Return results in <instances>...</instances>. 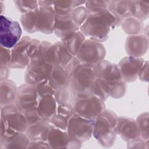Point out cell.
I'll return each mask as SVG.
<instances>
[{
  "label": "cell",
  "instance_id": "7",
  "mask_svg": "<svg viewBox=\"0 0 149 149\" xmlns=\"http://www.w3.org/2000/svg\"><path fill=\"white\" fill-rule=\"evenodd\" d=\"M1 122L6 129L18 132L25 133L29 126L25 115L15 104L1 107Z\"/></svg>",
  "mask_w": 149,
  "mask_h": 149
},
{
  "label": "cell",
  "instance_id": "41",
  "mask_svg": "<svg viewBox=\"0 0 149 149\" xmlns=\"http://www.w3.org/2000/svg\"><path fill=\"white\" fill-rule=\"evenodd\" d=\"M11 58V51L3 47H0V67L8 66Z\"/></svg>",
  "mask_w": 149,
  "mask_h": 149
},
{
  "label": "cell",
  "instance_id": "19",
  "mask_svg": "<svg viewBox=\"0 0 149 149\" xmlns=\"http://www.w3.org/2000/svg\"><path fill=\"white\" fill-rule=\"evenodd\" d=\"M78 30H79V27L73 22L70 14L66 15H55L53 33L61 40Z\"/></svg>",
  "mask_w": 149,
  "mask_h": 149
},
{
  "label": "cell",
  "instance_id": "33",
  "mask_svg": "<svg viewBox=\"0 0 149 149\" xmlns=\"http://www.w3.org/2000/svg\"><path fill=\"white\" fill-rule=\"evenodd\" d=\"M149 114L148 112H143L140 114L136 121L139 127L140 136L142 139L148 140L149 133H148V126H149Z\"/></svg>",
  "mask_w": 149,
  "mask_h": 149
},
{
  "label": "cell",
  "instance_id": "40",
  "mask_svg": "<svg viewBox=\"0 0 149 149\" xmlns=\"http://www.w3.org/2000/svg\"><path fill=\"white\" fill-rule=\"evenodd\" d=\"M41 42V41L37 39H31L30 42L27 47V54L30 61L36 58L38 53Z\"/></svg>",
  "mask_w": 149,
  "mask_h": 149
},
{
  "label": "cell",
  "instance_id": "21",
  "mask_svg": "<svg viewBox=\"0 0 149 149\" xmlns=\"http://www.w3.org/2000/svg\"><path fill=\"white\" fill-rule=\"evenodd\" d=\"M57 106L54 95H45L39 98L37 112L41 119L49 121L56 114Z\"/></svg>",
  "mask_w": 149,
  "mask_h": 149
},
{
  "label": "cell",
  "instance_id": "6",
  "mask_svg": "<svg viewBox=\"0 0 149 149\" xmlns=\"http://www.w3.org/2000/svg\"><path fill=\"white\" fill-rule=\"evenodd\" d=\"M106 49L101 42L86 39L75 56L81 63L94 65L104 59Z\"/></svg>",
  "mask_w": 149,
  "mask_h": 149
},
{
  "label": "cell",
  "instance_id": "29",
  "mask_svg": "<svg viewBox=\"0 0 149 149\" xmlns=\"http://www.w3.org/2000/svg\"><path fill=\"white\" fill-rule=\"evenodd\" d=\"M121 26L125 33L129 36L142 34L144 32L143 21L133 16L123 19Z\"/></svg>",
  "mask_w": 149,
  "mask_h": 149
},
{
  "label": "cell",
  "instance_id": "26",
  "mask_svg": "<svg viewBox=\"0 0 149 149\" xmlns=\"http://www.w3.org/2000/svg\"><path fill=\"white\" fill-rule=\"evenodd\" d=\"M108 10L115 18V27L120 26L123 19L131 16L129 11L128 1H109Z\"/></svg>",
  "mask_w": 149,
  "mask_h": 149
},
{
  "label": "cell",
  "instance_id": "42",
  "mask_svg": "<svg viewBox=\"0 0 149 149\" xmlns=\"http://www.w3.org/2000/svg\"><path fill=\"white\" fill-rule=\"evenodd\" d=\"M127 148H148V140H146L141 137L139 139L127 141Z\"/></svg>",
  "mask_w": 149,
  "mask_h": 149
},
{
  "label": "cell",
  "instance_id": "44",
  "mask_svg": "<svg viewBox=\"0 0 149 149\" xmlns=\"http://www.w3.org/2000/svg\"><path fill=\"white\" fill-rule=\"evenodd\" d=\"M27 148H51L47 141L42 140L30 141Z\"/></svg>",
  "mask_w": 149,
  "mask_h": 149
},
{
  "label": "cell",
  "instance_id": "25",
  "mask_svg": "<svg viewBox=\"0 0 149 149\" xmlns=\"http://www.w3.org/2000/svg\"><path fill=\"white\" fill-rule=\"evenodd\" d=\"M34 59H39L53 66L59 65L56 56V47L54 43L51 44L47 41H41L38 53L36 58L33 60Z\"/></svg>",
  "mask_w": 149,
  "mask_h": 149
},
{
  "label": "cell",
  "instance_id": "38",
  "mask_svg": "<svg viewBox=\"0 0 149 149\" xmlns=\"http://www.w3.org/2000/svg\"><path fill=\"white\" fill-rule=\"evenodd\" d=\"M127 90L126 82L122 80L109 87V95L113 98L119 99L123 97Z\"/></svg>",
  "mask_w": 149,
  "mask_h": 149
},
{
  "label": "cell",
  "instance_id": "18",
  "mask_svg": "<svg viewBox=\"0 0 149 149\" xmlns=\"http://www.w3.org/2000/svg\"><path fill=\"white\" fill-rule=\"evenodd\" d=\"M36 12L37 31L45 34H52L55 16L52 6L38 7Z\"/></svg>",
  "mask_w": 149,
  "mask_h": 149
},
{
  "label": "cell",
  "instance_id": "10",
  "mask_svg": "<svg viewBox=\"0 0 149 149\" xmlns=\"http://www.w3.org/2000/svg\"><path fill=\"white\" fill-rule=\"evenodd\" d=\"M96 77L109 88L116 83L123 80L119 66L108 60L103 59L93 65Z\"/></svg>",
  "mask_w": 149,
  "mask_h": 149
},
{
  "label": "cell",
  "instance_id": "37",
  "mask_svg": "<svg viewBox=\"0 0 149 149\" xmlns=\"http://www.w3.org/2000/svg\"><path fill=\"white\" fill-rule=\"evenodd\" d=\"M87 15V10L84 6H80L73 9L70 13L72 20L79 27L85 22Z\"/></svg>",
  "mask_w": 149,
  "mask_h": 149
},
{
  "label": "cell",
  "instance_id": "8",
  "mask_svg": "<svg viewBox=\"0 0 149 149\" xmlns=\"http://www.w3.org/2000/svg\"><path fill=\"white\" fill-rule=\"evenodd\" d=\"M22 29L19 23L1 15L0 45L8 49L12 48L21 39Z\"/></svg>",
  "mask_w": 149,
  "mask_h": 149
},
{
  "label": "cell",
  "instance_id": "27",
  "mask_svg": "<svg viewBox=\"0 0 149 149\" xmlns=\"http://www.w3.org/2000/svg\"><path fill=\"white\" fill-rule=\"evenodd\" d=\"M85 40L86 36L80 30L71 33L61 40L69 52L74 56L77 55Z\"/></svg>",
  "mask_w": 149,
  "mask_h": 149
},
{
  "label": "cell",
  "instance_id": "14",
  "mask_svg": "<svg viewBox=\"0 0 149 149\" xmlns=\"http://www.w3.org/2000/svg\"><path fill=\"white\" fill-rule=\"evenodd\" d=\"M51 148L76 149L81 147L83 143L70 137L66 130L52 127L47 140Z\"/></svg>",
  "mask_w": 149,
  "mask_h": 149
},
{
  "label": "cell",
  "instance_id": "11",
  "mask_svg": "<svg viewBox=\"0 0 149 149\" xmlns=\"http://www.w3.org/2000/svg\"><path fill=\"white\" fill-rule=\"evenodd\" d=\"M30 139L25 133L6 129L1 122L0 148H27Z\"/></svg>",
  "mask_w": 149,
  "mask_h": 149
},
{
  "label": "cell",
  "instance_id": "20",
  "mask_svg": "<svg viewBox=\"0 0 149 149\" xmlns=\"http://www.w3.org/2000/svg\"><path fill=\"white\" fill-rule=\"evenodd\" d=\"M54 126L48 120L40 119L36 123L28 126L25 133L30 141L47 140L48 134Z\"/></svg>",
  "mask_w": 149,
  "mask_h": 149
},
{
  "label": "cell",
  "instance_id": "36",
  "mask_svg": "<svg viewBox=\"0 0 149 149\" xmlns=\"http://www.w3.org/2000/svg\"><path fill=\"white\" fill-rule=\"evenodd\" d=\"M109 1H86L85 7L87 14H92L108 9Z\"/></svg>",
  "mask_w": 149,
  "mask_h": 149
},
{
  "label": "cell",
  "instance_id": "28",
  "mask_svg": "<svg viewBox=\"0 0 149 149\" xmlns=\"http://www.w3.org/2000/svg\"><path fill=\"white\" fill-rule=\"evenodd\" d=\"M129 11L131 16L142 21L149 17V1H128Z\"/></svg>",
  "mask_w": 149,
  "mask_h": 149
},
{
  "label": "cell",
  "instance_id": "15",
  "mask_svg": "<svg viewBox=\"0 0 149 149\" xmlns=\"http://www.w3.org/2000/svg\"><path fill=\"white\" fill-rule=\"evenodd\" d=\"M141 58L126 56L118 64L122 77L125 82H133L138 78V73L144 63Z\"/></svg>",
  "mask_w": 149,
  "mask_h": 149
},
{
  "label": "cell",
  "instance_id": "17",
  "mask_svg": "<svg viewBox=\"0 0 149 149\" xmlns=\"http://www.w3.org/2000/svg\"><path fill=\"white\" fill-rule=\"evenodd\" d=\"M116 131L117 134L126 142L141 137L137 122L131 118L118 117Z\"/></svg>",
  "mask_w": 149,
  "mask_h": 149
},
{
  "label": "cell",
  "instance_id": "43",
  "mask_svg": "<svg viewBox=\"0 0 149 149\" xmlns=\"http://www.w3.org/2000/svg\"><path fill=\"white\" fill-rule=\"evenodd\" d=\"M138 78L142 81H148V61H145L139 73Z\"/></svg>",
  "mask_w": 149,
  "mask_h": 149
},
{
  "label": "cell",
  "instance_id": "23",
  "mask_svg": "<svg viewBox=\"0 0 149 149\" xmlns=\"http://www.w3.org/2000/svg\"><path fill=\"white\" fill-rule=\"evenodd\" d=\"M49 80L55 91L70 87V75L60 65L53 67L49 77Z\"/></svg>",
  "mask_w": 149,
  "mask_h": 149
},
{
  "label": "cell",
  "instance_id": "35",
  "mask_svg": "<svg viewBox=\"0 0 149 149\" xmlns=\"http://www.w3.org/2000/svg\"><path fill=\"white\" fill-rule=\"evenodd\" d=\"M91 94H94L105 101L109 95V88L98 78H96L91 90Z\"/></svg>",
  "mask_w": 149,
  "mask_h": 149
},
{
  "label": "cell",
  "instance_id": "4",
  "mask_svg": "<svg viewBox=\"0 0 149 149\" xmlns=\"http://www.w3.org/2000/svg\"><path fill=\"white\" fill-rule=\"evenodd\" d=\"M96 78L93 65L80 63L70 74V88L76 97L91 94Z\"/></svg>",
  "mask_w": 149,
  "mask_h": 149
},
{
  "label": "cell",
  "instance_id": "1",
  "mask_svg": "<svg viewBox=\"0 0 149 149\" xmlns=\"http://www.w3.org/2000/svg\"><path fill=\"white\" fill-rule=\"evenodd\" d=\"M115 18L108 10L87 15L79 30L91 40L102 42L106 41L111 27H115Z\"/></svg>",
  "mask_w": 149,
  "mask_h": 149
},
{
  "label": "cell",
  "instance_id": "3",
  "mask_svg": "<svg viewBox=\"0 0 149 149\" xmlns=\"http://www.w3.org/2000/svg\"><path fill=\"white\" fill-rule=\"evenodd\" d=\"M38 99L35 86L26 83L17 87L16 99L14 104L25 115L29 125L41 119L37 112Z\"/></svg>",
  "mask_w": 149,
  "mask_h": 149
},
{
  "label": "cell",
  "instance_id": "22",
  "mask_svg": "<svg viewBox=\"0 0 149 149\" xmlns=\"http://www.w3.org/2000/svg\"><path fill=\"white\" fill-rule=\"evenodd\" d=\"M74 113L73 107L58 104L56 114L49 122L54 127L66 130L69 120Z\"/></svg>",
  "mask_w": 149,
  "mask_h": 149
},
{
  "label": "cell",
  "instance_id": "32",
  "mask_svg": "<svg viewBox=\"0 0 149 149\" xmlns=\"http://www.w3.org/2000/svg\"><path fill=\"white\" fill-rule=\"evenodd\" d=\"M33 12L22 14L20 16V23L24 30L29 33L37 32L36 28V12Z\"/></svg>",
  "mask_w": 149,
  "mask_h": 149
},
{
  "label": "cell",
  "instance_id": "12",
  "mask_svg": "<svg viewBox=\"0 0 149 149\" xmlns=\"http://www.w3.org/2000/svg\"><path fill=\"white\" fill-rule=\"evenodd\" d=\"M53 67L52 65L39 59L31 61L24 73L25 83L36 86L49 79Z\"/></svg>",
  "mask_w": 149,
  "mask_h": 149
},
{
  "label": "cell",
  "instance_id": "9",
  "mask_svg": "<svg viewBox=\"0 0 149 149\" xmlns=\"http://www.w3.org/2000/svg\"><path fill=\"white\" fill-rule=\"evenodd\" d=\"M93 120L81 117L74 113L69 119L66 131L70 138L86 141L93 136Z\"/></svg>",
  "mask_w": 149,
  "mask_h": 149
},
{
  "label": "cell",
  "instance_id": "24",
  "mask_svg": "<svg viewBox=\"0 0 149 149\" xmlns=\"http://www.w3.org/2000/svg\"><path fill=\"white\" fill-rule=\"evenodd\" d=\"M17 87L14 81L7 79L0 81V107L14 104L16 99Z\"/></svg>",
  "mask_w": 149,
  "mask_h": 149
},
{
  "label": "cell",
  "instance_id": "31",
  "mask_svg": "<svg viewBox=\"0 0 149 149\" xmlns=\"http://www.w3.org/2000/svg\"><path fill=\"white\" fill-rule=\"evenodd\" d=\"M54 44L56 47L58 64L63 68H65L74 56L69 52L62 41H57L55 42Z\"/></svg>",
  "mask_w": 149,
  "mask_h": 149
},
{
  "label": "cell",
  "instance_id": "39",
  "mask_svg": "<svg viewBox=\"0 0 149 149\" xmlns=\"http://www.w3.org/2000/svg\"><path fill=\"white\" fill-rule=\"evenodd\" d=\"M35 87L38 98L48 95H54L55 93V90L51 84L49 79L38 83Z\"/></svg>",
  "mask_w": 149,
  "mask_h": 149
},
{
  "label": "cell",
  "instance_id": "2",
  "mask_svg": "<svg viewBox=\"0 0 149 149\" xmlns=\"http://www.w3.org/2000/svg\"><path fill=\"white\" fill-rule=\"evenodd\" d=\"M118 117L111 110L105 109L93 120V136L101 146L110 148L114 144Z\"/></svg>",
  "mask_w": 149,
  "mask_h": 149
},
{
  "label": "cell",
  "instance_id": "16",
  "mask_svg": "<svg viewBox=\"0 0 149 149\" xmlns=\"http://www.w3.org/2000/svg\"><path fill=\"white\" fill-rule=\"evenodd\" d=\"M149 41L145 34L128 36L125 40V49L130 56L140 58L148 51Z\"/></svg>",
  "mask_w": 149,
  "mask_h": 149
},
{
  "label": "cell",
  "instance_id": "13",
  "mask_svg": "<svg viewBox=\"0 0 149 149\" xmlns=\"http://www.w3.org/2000/svg\"><path fill=\"white\" fill-rule=\"evenodd\" d=\"M31 38L24 36L11 49V58L9 64L10 69H26L30 63L27 54V47Z\"/></svg>",
  "mask_w": 149,
  "mask_h": 149
},
{
  "label": "cell",
  "instance_id": "5",
  "mask_svg": "<svg viewBox=\"0 0 149 149\" xmlns=\"http://www.w3.org/2000/svg\"><path fill=\"white\" fill-rule=\"evenodd\" d=\"M104 102L94 94L76 97L73 105V109L77 115L94 120L105 109Z\"/></svg>",
  "mask_w": 149,
  "mask_h": 149
},
{
  "label": "cell",
  "instance_id": "30",
  "mask_svg": "<svg viewBox=\"0 0 149 149\" xmlns=\"http://www.w3.org/2000/svg\"><path fill=\"white\" fill-rule=\"evenodd\" d=\"M85 2L86 1H53L52 8L55 15H66L70 14L73 9L83 6Z\"/></svg>",
  "mask_w": 149,
  "mask_h": 149
},
{
  "label": "cell",
  "instance_id": "45",
  "mask_svg": "<svg viewBox=\"0 0 149 149\" xmlns=\"http://www.w3.org/2000/svg\"><path fill=\"white\" fill-rule=\"evenodd\" d=\"M10 73V68L9 66L0 67V81L8 79Z\"/></svg>",
  "mask_w": 149,
  "mask_h": 149
},
{
  "label": "cell",
  "instance_id": "34",
  "mask_svg": "<svg viewBox=\"0 0 149 149\" xmlns=\"http://www.w3.org/2000/svg\"><path fill=\"white\" fill-rule=\"evenodd\" d=\"M13 2L17 9L22 14L33 12L39 7L38 1L35 0H16Z\"/></svg>",
  "mask_w": 149,
  "mask_h": 149
}]
</instances>
